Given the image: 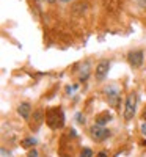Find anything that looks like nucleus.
<instances>
[{
	"label": "nucleus",
	"mask_w": 146,
	"mask_h": 157,
	"mask_svg": "<svg viewBox=\"0 0 146 157\" xmlns=\"http://www.w3.org/2000/svg\"><path fill=\"white\" fill-rule=\"evenodd\" d=\"M46 123L52 129H61L63 124H64V115H63L61 109L55 107V109L47 110V113H46Z\"/></svg>",
	"instance_id": "obj_1"
},
{
	"label": "nucleus",
	"mask_w": 146,
	"mask_h": 157,
	"mask_svg": "<svg viewBox=\"0 0 146 157\" xmlns=\"http://www.w3.org/2000/svg\"><path fill=\"white\" fill-rule=\"evenodd\" d=\"M135 107H137V94L135 93H130L126 98V107H124V118L129 121L134 118L135 115Z\"/></svg>",
	"instance_id": "obj_2"
},
{
	"label": "nucleus",
	"mask_w": 146,
	"mask_h": 157,
	"mask_svg": "<svg viewBox=\"0 0 146 157\" xmlns=\"http://www.w3.org/2000/svg\"><path fill=\"white\" fill-rule=\"evenodd\" d=\"M109 69H110V61L109 60H101L98 64H96V69H94V77L96 80H104L109 74Z\"/></svg>",
	"instance_id": "obj_3"
},
{
	"label": "nucleus",
	"mask_w": 146,
	"mask_h": 157,
	"mask_svg": "<svg viewBox=\"0 0 146 157\" xmlns=\"http://www.w3.org/2000/svg\"><path fill=\"white\" fill-rule=\"evenodd\" d=\"M143 58H144V55H143L141 50H132L127 55V61L132 68H140L143 64Z\"/></svg>",
	"instance_id": "obj_4"
},
{
	"label": "nucleus",
	"mask_w": 146,
	"mask_h": 157,
	"mask_svg": "<svg viewBox=\"0 0 146 157\" xmlns=\"http://www.w3.org/2000/svg\"><path fill=\"white\" fill-rule=\"evenodd\" d=\"M91 135H93V138H96V140H104V138H107L110 135V132L107 129H104V127L94 126L91 129Z\"/></svg>",
	"instance_id": "obj_5"
},
{
	"label": "nucleus",
	"mask_w": 146,
	"mask_h": 157,
	"mask_svg": "<svg viewBox=\"0 0 146 157\" xmlns=\"http://www.w3.org/2000/svg\"><path fill=\"white\" fill-rule=\"evenodd\" d=\"M17 113L24 118V120H30V115H32V107H30V104L29 102H22V104H19V107H17Z\"/></svg>",
	"instance_id": "obj_6"
},
{
	"label": "nucleus",
	"mask_w": 146,
	"mask_h": 157,
	"mask_svg": "<svg viewBox=\"0 0 146 157\" xmlns=\"http://www.w3.org/2000/svg\"><path fill=\"white\" fill-rule=\"evenodd\" d=\"M44 121V118H43V112L41 110H36L35 113H33V120H32V123H30V127L33 129V130H36L39 126H41V123Z\"/></svg>",
	"instance_id": "obj_7"
},
{
	"label": "nucleus",
	"mask_w": 146,
	"mask_h": 157,
	"mask_svg": "<svg viewBox=\"0 0 146 157\" xmlns=\"http://www.w3.org/2000/svg\"><path fill=\"white\" fill-rule=\"evenodd\" d=\"M30 145H35V140L33 138H27V140H25V143H24V146H30Z\"/></svg>",
	"instance_id": "obj_8"
},
{
	"label": "nucleus",
	"mask_w": 146,
	"mask_h": 157,
	"mask_svg": "<svg viewBox=\"0 0 146 157\" xmlns=\"http://www.w3.org/2000/svg\"><path fill=\"white\" fill-rule=\"evenodd\" d=\"M141 132H143V134H146V124L143 126V129H141Z\"/></svg>",
	"instance_id": "obj_9"
},
{
	"label": "nucleus",
	"mask_w": 146,
	"mask_h": 157,
	"mask_svg": "<svg viewBox=\"0 0 146 157\" xmlns=\"http://www.w3.org/2000/svg\"><path fill=\"white\" fill-rule=\"evenodd\" d=\"M46 2H49V3H54V2H55V0H46Z\"/></svg>",
	"instance_id": "obj_10"
},
{
	"label": "nucleus",
	"mask_w": 146,
	"mask_h": 157,
	"mask_svg": "<svg viewBox=\"0 0 146 157\" xmlns=\"http://www.w3.org/2000/svg\"><path fill=\"white\" fill-rule=\"evenodd\" d=\"M64 2H71V0H64Z\"/></svg>",
	"instance_id": "obj_11"
}]
</instances>
